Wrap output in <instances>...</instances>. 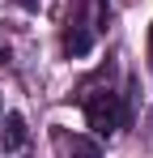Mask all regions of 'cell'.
<instances>
[{
    "mask_svg": "<svg viewBox=\"0 0 153 158\" xmlns=\"http://www.w3.org/2000/svg\"><path fill=\"white\" fill-rule=\"evenodd\" d=\"M22 141H26V124H22V115H9V120H4V128H0V145H4V150H17Z\"/></svg>",
    "mask_w": 153,
    "mask_h": 158,
    "instance_id": "obj_4",
    "label": "cell"
},
{
    "mask_svg": "<svg viewBox=\"0 0 153 158\" xmlns=\"http://www.w3.org/2000/svg\"><path fill=\"white\" fill-rule=\"evenodd\" d=\"M102 26H106V4H102V0H89V13L68 22V34H64V52H68V56H85L89 47H94V43H98Z\"/></svg>",
    "mask_w": 153,
    "mask_h": 158,
    "instance_id": "obj_2",
    "label": "cell"
},
{
    "mask_svg": "<svg viewBox=\"0 0 153 158\" xmlns=\"http://www.w3.org/2000/svg\"><path fill=\"white\" fill-rule=\"evenodd\" d=\"M17 4H22V9H38L43 0H17Z\"/></svg>",
    "mask_w": 153,
    "mask_h": 158,
    "instance_id": "obj_5",
    "label": "cell"
},
{
    "mask_svg": "<svg viewBox=\"0 0 153 158\" xmlns=\"http://www.w3.org/2000/svg\"><path fill=\"white\" fill-rule=\"evenodd\" d=\"M55 150L60 158H102V150L89 137H68V132H55Z\"/></svg>",
    "mask_w": 153,
    "mask_h": 158,
    "instance_id": "obj_3",
    "label": "cell"
},
{
    "mask_svg": "<svg viewBox=\"0 0 153 158\" xmlns=\"http://www.w3.org/2000/svg\"><path fill=\"white\" fill-rule=\"evenodd\" d=\"M81 111L98 137H115L136 115V81H128V94H119L111 81H89L81 90Z\"/></svg>",
    "mask_w": 153,
    "mask_h": 158,
    "instance_id": "obj_1",
    "label": "cell"
}]
</instances>
